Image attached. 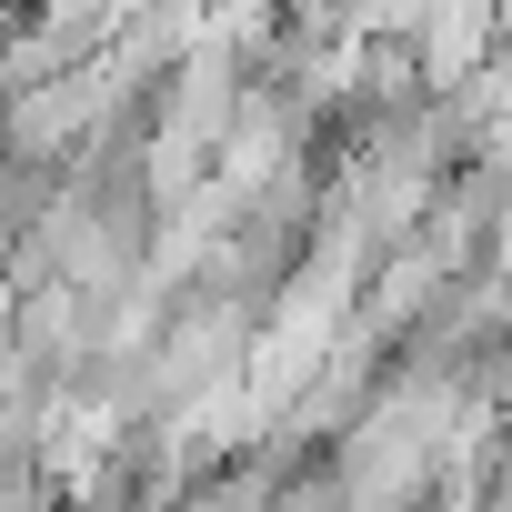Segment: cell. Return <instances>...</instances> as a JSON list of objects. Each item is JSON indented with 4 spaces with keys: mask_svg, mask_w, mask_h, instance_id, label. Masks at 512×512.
<instances>
[{
    "mask_svg": "<svg viewBox=\"0 0 512 512\" xmlns=\"http://www.w3.org/2000/svg\"><path fill=\"white\" fill-rule=\"evenodd\" d=\"M342 11V41H412L422 0H332Z\"/></svg>",
    "mask_w": 512,
    "mask_h": 512,
    "instance_id": "6da1fadb",
    "label": "cell"
}]
</instances>
